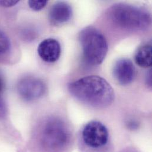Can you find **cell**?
Segmentation results:
<instances>
[{
  "instance_id": "obj_1",
  "label": "cell",
  "mask_w": 152,
  "mask_h": 152,
  "mask_svg": "<svg viewBox=\"0 0 152 152\" xmlns=\"http://www.w3.org/2000/svg\"><path fill=\"white\" fill-rule=\"evenodd\" d=\"M68 89L76 99L95 108H107L114 99L113 88L101 76L90 75L80 78L71 83Z\"/></svg>"
},
{
  "instance_id": "obj_2",
  "label": "cell",
  "mask_w": 152,
  "mask_h": 152,
  "mask_svg": "<svg viewBox=\"0 0 152 152\" xmlns=\"http://www.w3.org/2000/svg\"><path fill=\"white\" fill-rule=\"evenodd\" d=\"M108 16L115 26L128 30H146L151 24V17L147 11L126 4L113 5L108 11Z\"/></svg>"
},
{
  "instance_id": "obj_3",
  "label": "cell",
  "mask_w": 152,
  "mask_h": 152,
  "mask_svg": "<svg viewBox=\"0 0 152 152\" xmlns=\"http://www.w3.org/2000/svg\"><path fill=\"white\" fill-rule=\"evenodd\" d=\"M71 139V132L66 123L60 118L52 117L43 124L39 140L43 148L50 152L64 150Z\"/></svg>"
},
{
  "instance_id": "obj_4",
  "label": "cell",
  "mask_w": 152,
  "mask_h": 152,
  "mask_svg": "<svg viewBox=\"0 0 152 152\" xmlns=\"http://www.w3.org/2000/svg\"><path fill=\"white\" fill-rule=\"evenodd\" d=\"M79 41L85 60L91 65H99L104 60L108 44L104 35L93 27H87L81 30Z\"/></svg>"
},
{
  "instance_id": "obj_5",
  "label": "cell",
  "mask_w": 152,
  "mask_h": 152,
  "mask_svg": "<svg viewBox=\"0 0 152 152\" xmlns=\"http://www.w3.org/2000/svg\"><path fill=\"white\" fill-rule=\"evenodd\" d=\"M109 133L102 123L91 121L86 124L81 132L82 145L86 151L99 152L109 144Z\"/></svg>"
},
{
  "instance_id": "obj_6",
  "label": "cell",
  "mask_w": 152,
  "mask_h": 152,
  "mask_svg": "<svg viewBox=\"0 0 152 152\" xmlns=\"http://www.w3.org/2000/svg\"><path fill=\"white\" fill-rule=\"evenodd\" d=\"M46 89L45 83L34 77L23 78L17 85V91L20 96L28 101L39 99L45 94Z\"/></svg>"
},
{
  "instance_id": "obj_7",
  "label": "cell",
  "mask_w": 152,
  "mask_h": 152,
  "mask_svg": "<svg viewBox=\"0 0 152 152\" xmlns=\"http://www.w3.org/2000/svg\"><path fill=\"white\" fill-rule=\"evenodd\" d=\"M113 75L120 85H127L133 81L136 76V69L130 60L121 59L114 64Z\"/></svg>"
},
{
  "instance_id": "obj_8",
  "label": "cell",
  "mask_w": 152,
  "mask_h": 152,
  "mask_svg": "<svg viewBox=\"0 0 152 152\" xmlns=\"http://www.w3.org/2000/svg\"><path fill=\"white\" fill-rule=\"evenodd\" d=\"M37 52L42 60L52 63L60 57L61 48L59 42L54 39L49 38L42 41L38 46Z\"/></svg>"
},
{
  "instance_id": "obj_9",
  "label": "cell",
  "mask_w": 152,
  "mask_h": 152,
  "mask_svg": "<svg viewBox=\"0 0 152 152\" xmlns=\"http://www.w3.org/2000/svg\"><path fill=\"white\" fill-rule=\"evenodd\" d=\"M72 14L71 6L64 2L55 4L49 11V19L54 24H62L68 21Z\"/></svg>"
},
{
  "instance_id": "obj_10",
  "label": "cell",
  "mask_w": 152,
  "mask_h": 152,
  "mask_svg": "<svg viewBox=\"0 0 152 152\" xmlns=\"http://www.w3.org/2000/svg\"><path fill=\"white\" fill-rule=\"evenodd\" d=\"M135 62L142 68L151 67L152 64V47L151 44H145L140 47L135 55Z\"/></svg>"
},
{
  "instance_id": "obj_11",
  "label": "cell",
  "mask_w": 152,
  "mask_h": 152,
  "mask_svg": "<svg viewBox=\"0 0 152 152\" xmlns=\"http://www.w3.org/2000/svg\"><path fill=\"white\" fill-rule=\"evenodd\" d=\"M10 48V42L7 35L0 30V55L5 53Z\"/></svg>"
},
{
  "instance_id": "obj_12",
  "label": "cell",
  "mask_w": 152,
  "mask_h": 152,
  "mask_svg": "<svg viewBox=\"0 0 152 152\" xmlns=\"http://www.w3.org/2000/svg\"><path fill=\"white\" fill-rule=\"evenodd\" d=\"M4 89V82L0 75V118H3L7 113V107L5 102L2 97V94Z\"/></svg>"
},
{
  "instance_id": "obj_13",
  "label": "cell",
  "mask_w": 152,
  "mask_h": 152,
  "mask_svg": "<svg viewBox=\"0 0 152 152\" xmlns=\"http://www.w3.org/2000/svg\"><path fill=\"white\" fill-rule=\"evenodd\" d=\"M48 1L46 0H38V1H29L28 2V5L34 11H39L43 9L47 4Z\"/></svg>"
},
{
  "instance_id": "obj_14",
  "label": "cell",
  "mask_w": 152,
  "mask_h": 152,
  "mask_svg": "<svg viewBox=\"0 0 152 152\" xmlns=\"http://www.w3.org/2000/svg\"><path fill=\"white\" fill-rule=\"evenodd\" d=\"M18 1H0V6L4 7H10L15 5Z\"/></svg>"
},
{
  "instance_id": "obj_15",
  "label": "cell",
  "mask_w": 152,
  "mask_h": 152,
  "mask_svg": "<svg viewBox=\"0 0 152 152\" xmlns=\"http://www.w3.org/2000/svg\"><path fill=\"white\" fill-rule=\"evenodd\" d=\"M146 82L147 84L149 86L151 87L152 85V74H151V71H149L148 74L147 75V77H146Z\"/></svg>"
}]
</instances>
